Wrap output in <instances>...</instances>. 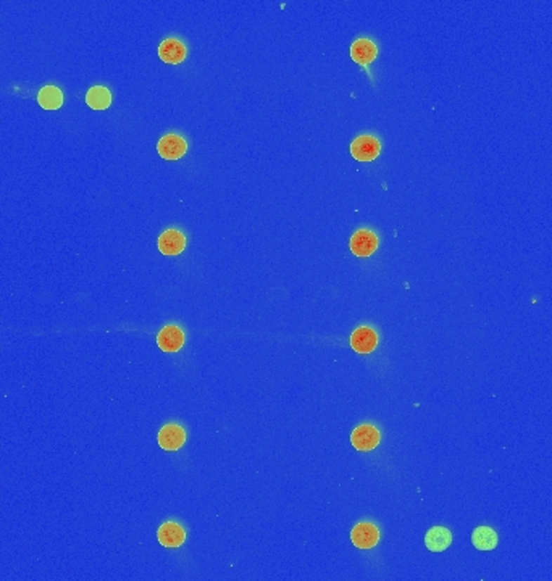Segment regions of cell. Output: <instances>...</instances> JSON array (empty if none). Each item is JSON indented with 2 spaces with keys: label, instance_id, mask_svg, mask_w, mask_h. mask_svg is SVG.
Masks as SVG:
<instances>
[{
  "label": "cell",
  "instance_id": "16",
  "mask_svg": "<svg viewBox=\"0 0 552 581\" xmlns=\"http://www.w3.org/2000/svg\"><path fill=\"white\" fill-rule=\"evenodd\" d=\"M473 546L480 551H491L497 546V535L489 526H478L472 535Z\"/></svg>",
  "mask_w": 552,
  "mask_h": 581
},
{
  "label": "cell",
  "instance_id": "12",
  "mask_svg": "<svg viewBox=\"0 0 552 581\" xmlns=\"http://www.w3.org/2000/svg\"><path fill=\"white\" fill-rule=\"evenodd\" d=\"M376 44L373 41L367 39V37H360V39L354 41V44L350 46V57L359 65L372 63L376 58Z\"/></svg>",
  "mask_w": 552,
  "mask_h": 581
},
{
  "label": "cell",
  "instance_id": "2",
  "mask_svg": "<svg viewBox=\"0 0 552 581\" xmlns=\"http://www.w3.org/2000/svg\"><path fill=\"white\" fill-rule=\"evenodd\" d=\"M381 441V433L376 426L368 425H359L350 434V443L357 450H362V452H367V450H373Z\"/></svg>",
  "mask_w": 552,
  "mask_h": 581
},
{
  "label": "cell",
  "instance_id": "15",
  "mask_svg": "<svg viewBox=\"0 0 552 581\" xmlns=\"http://www.w3.org/2000/svg\"><path fill=\"white\" fill-rule=\"evenodd\" d=\"M86 104L92 110H105L112 104V92L105 86H94L86 94Z\"/></svg>",
  "mask_w": 552,
  "mask_h": 581
},
{
  "label": "cell",
  "instance_id": "11",
  "mask_svg": "<svg viewBox=\"0 0 552 581\" xmlns=\"http://www.w3.org/2000/svg\"><path fill=\"white\" fill-rule=\"evenodd\" d=\"M160 544L165 547H176L183 546V542L186 541V531H184L183 526L176 522H166L159 528V533H157Z\"/></svg>",
  "mask_w": 552,
  "mask_h": 581
},
{
  "label": "cell",
  "instance_id": "9",
  "mask_svg": "<svg viewBox=\"0 0 552 581\" xmlns=\"http://www.w3.org/2000/svg\"><path fill=\"white\" fill-rule=\"evenodd\" d=\"M350 346L359 354H372L378 346V334L370 327L357 328L350 336Z\"/></svg>",
  "mask_w": 552,
  "mask_h": 581
},
{
  "label": "cell",
  "instance_id": "3",
  "mask_svg": "<svg viewBox=\"0 0 552 581\" xmlns=\"http://www.w3.org/2000/svg\"><path fill=\"white\" fill-rule=\"evenodd\" d=\"M380 239L372 230H359L350 237V251L357 257H370L376 251Z\"/></svg>",
  "mask_w": 552,
  "mask_h": 581
},
{
  "label": "cell",
  "instance_id": "1",
  "mask_svg": "<svg viewBox=\"0 0 552 581\" xmlns=\"http://www.w3.org/2000/svg\"><path fill=\"white\" fill-rule=\"evenodd\" d=\"M381 152V144L375 136L362 134L359 138L354 139L350 144V154L355 160L359 162H372L375 160Z\"/></svg>",
  "mask_w": 552,
  "mask_h": 581
},
{
  "label": "cell",
  "instance_id": "13",
  "mask_svg": "<svg viewBox=\"0 0 552 581\" xmlns=\"http://www.w3.org/2000/svg\"><path fill=\"white\" fill-rule=\"evenodd\" d=\"M452 542V533L445 526H433L425 536V544L433 552H441L447 549Z\"/></svg>",
  "mask_w": 552,
  "mask_h": 581
},
{
  "label": "cell",
  "instance_id": "7",
  "mask_svg": "<svg viewBox=\"0 0 552 581\" xmlns=\"http://www.w3.org/2000/svg\"><path fill=\"white\" fill-rule=\"evenodd\" d=\"M184 331L178 325H166L157 334V344L164 352H178L184 346Z\"/></svg>",
  "mask_w": 552,
  "mask_h": 581
},
{
  "label": "cell",
  "instance_id": "8",
  "mask_svg": "<svg viewBox=\"0 0 552 581\" xmlns=\"http://www.w3.org/2000/svg\"><path fill=\"white\" fill-rule=\"evenodd\" d=\"M188 56V48L184 46V42L176 39V37H166L165 41L160 42L159 46V57L162 62L170 63V65H178L181 63Z\"/></svg>",
  "mask_w": 552,
  "mask_h": 581
},
{
  "label": "cell",
  "instance_id": "14",
  "mask_svg": "<svg viewBox=\"0 0 552 581\" xmlns=\"http://www.w3.org/2000/svg\"><path fill=\"white\" fill-rule=\"evenodd\" d=\"M37 102L44 110H58L63 105V92L57 86H44L37 94Z\"/></svg>",
  "mask_w": 552,
  "mask_h": 581
},
{
  "label": "cell",
  "instance_id": "10",
  "mask_svg": "<svg viewBox=\"0 0 552 581\" xmlns=\"http://www.w3.org/2000/svg\"><path fill=\"white\" fill-rule=\"evenodd\" d=\"M186 249V236L180 230L170 228L159 237V251L164 255H178Z\"/></svg>",
  "mask_w": 552,
  "mask_h": 581
},
{
  "label": "cell",
  "instance_id": "5",
  "mask_svg": "<svg viewBox=\"0 0 552 581\" xmlns=\"http://www.w3.org/2000/svg\"><path fill=\"white\" fill-rule=\"evenodd\" d=\"M350 540L359 549H372L380 541V530L373 523L362 522L355 525L354 530L350 531Z\"/></svg>",
  "mask_w": 552,
  "mask_h": 581
},
{
  "label": "cell",
  "instance_id": "6",
  "mask_svg": "<svg viewBox=\"0 0 552 581\" xmlns=\"http://www.w3.org/2000/svg\"><path fill=\"white\" fill-rule=\"evenodd\" d=\"M157 150H159L160 157H164L165 160H180L181 157L186 154L188 143L186 139H183L181 136L178 134H165L164 138L159 141Z\"/></svg>",
  "mask_w": 552,
  "mask_h": 581
},
{
  "label": "cell",
  "instance_id": "4",
  "mask_svg": "<svg viewBox=\"0 0 552 581\" xmlns=\"http://www.w3.org/2000/svg\"><path fill=\"white\" fill-rule=\"evenodd\" d=\"M186 443V430L178 423H166L160 428L159 444L164 450H178Z\"/></svg>",
  "mask_w": 552,
  "mask_h": 581
}]
</instances>
